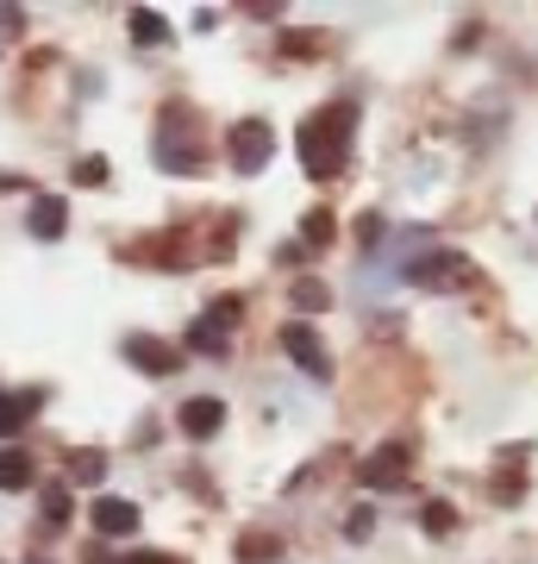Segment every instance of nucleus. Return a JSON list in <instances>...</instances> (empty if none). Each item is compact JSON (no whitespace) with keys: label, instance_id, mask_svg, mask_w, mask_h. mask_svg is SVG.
<instances>
[{"label":"nucleus","instance_id":"f257e3e1","mask_svg":"<svg viewBox=\"0 0 538 564\" xmlns=\"http://www.w3.org/2000/svg\"><path fill=\"white\" fill-rule=\"evenodd\" d=\"M351 126H358V107L351 101H332V107H319V113H307L300 120V163H307V176H339L344 158H351Z\"/></svg>","mask_w":538,"mask_h":564},{"label":"nucleus","instance_id":"f03ea898","mask_svg":"<svg viewBox=\"0 0 538 564\" xmlns=\"http://www.w3.org/2000/svg\"><path fill=\"white\" fill-rule=\"evenodd\" d=\"M407 276L419 282V289H432V295H451V289H470V282H482L476 258L470 251H426V258H414V270Z\"/></svg>","mask_w":538,"mask_h":564},{"label":"nucleus","instance_id":"7ed1b4c3","mask_svg":"<svg viewBox=\"0 0 538 564\" xmlns=\"http://www.w3.org/2000/svg\"><path fill=\"white\" fill-rule=\"evenodd\" d=\"M226 158H232L239 176H257V170H270V158H276V132L263 120H239L226 132Z\"/></svg>","mask_w":538,"mask_h":564},{"label":"nucleus","instance_id":"20e7f679","mask_svg":"<svg viewBox=\"0 0 538 564\" xmlns=\"http://www.w3.org/2000/svg\"><path fill=\"white\" fill-rule=\"evenodd\" d=\"M407 470H414V440H388V445H376V452L358 464V484H370V489H407Z\"/></svg>","mask_w":538,"mask_h":564},{"label":"nucleus","instance_id":"39448f33","mask_svg":"<svg viewBox=\"0 0 538 564\" xmlns=\"http://www.w3.org/2000/svg\"><path fill=\"white\" fill-rule=\"evenodd\" d=\"M282 351H288V358H295L300 370L314 377V383H326V377H332V351H326V339H319L307 321H288V326H282Z\"/></svg>","mask_w":538,"mask_h":564},{"label":"nucleus","instance_id":"423d86ee","mask_svg":"<svg viewBox=\"0 0 538 564\" xmlns=\"http://www.w3.org/2000/svg\"><path fill=\"white\" fill-rule=\"evenodd\" d=\"M232 321H239V302L207 307V314L188 326V351H200V358H226V345H232Z\"/></svg>","mask_w":538,"mask_h":564},{"label":"nucleus","instance_id":"0eeeda50","mask_svg":"<svg viewBox=\"0 0 538 564\" xmlns=\"http://www.w3.org/2000/svg\"><path fill=\"white\" fill-rule=\"evenodd\" d=\"M125 364H132V370H144V377H169L182 358L163 339H151V333H125Z\"/></svg>","mask_w":538,"mask_h":564},{"label":"nucleus","instance_id":"6e6552de","mask_svg":"<svg viewBox=\"0 0 538 564\" xmlns=\"http://www.w3.org/2000/svg\"><path fill=\"white\" fill-rule=\"evenodd\" d=\"M176 426L188 433V440H213V433L226 426V402L220 395H195V402H182Z\"/></svg>","mask_w":538,"mask_h":564},{"label":"nucleus","instance_id":"1a4fd4ad","mask_svg":"<svg viewBox=\"0 0 538 564\" xmlns=\"http://www.w3.org/2000/svg\"><path fill=\"white\" fill-rule=\"evenodd\" d=\"M88 521H95L100 540H125V533H139V508L125 502V496H100Z\"/></svg>","mask_w":538,"mask_h":564},{"label":"nucleus","instance_id":"9d476101","mask_svg":"<svg viewBox=\"0 0 538 564\" xmlns=\"http://www.w3.org/2000/svg\"><path fill=\"white\" fill-rule=\"evenodd\" d=\"M157 163L163 170H207V144H195V132H163Z\"/></svg>","mask_w":538,"mask_h":564},{"label":"nucleus","instance_id":"9b49d317","mask_svg":"<svg viewBox=\"0 0 538 564\" xmlns=\"http://www.w3.org/2000/svg\"><path fill=\"white\" fill-rule=\"evenodd\" d=\"M63 226H69V202H63V195H39V202H32V220H25V232H32V239H63Z\"/></svg>","mask_w":538,"mask_h":564},{"label":"nucleus","instance_id":"f8f14e48","mask_svg":"<svg viewBox=\"0 0 538 564\" xmlns=\"http://www.w3.org/2000/svg\"><path fill=\"white\" fill-rule=\"evenodd\" d=\"M69 521H76V496H69V484H44L39 489V527L44 533H63Z\"/></svg>","mask_w":538,"mask_h":564},{"label":"nucleus","instance_id":"ddd939ff","mask_svg":"<svg viewBox=\"0 0 538 564\" xmlns=\"http://www.w3.org/2000/svg\"><path fill=\"white\" fill-rule=\"evenodd\" d=\"M39 408H44V389H25V395H0V440H7V433H20V426L32 421Z\"/></svg>","mask_w":538,"mask_h":564},{"label":"nucleus","instance_id":"4468645a","mask_svg":"<svg viewBox=\"0 0 538 564\" xmlns=\"http://www.w3.org/2000/svg\"><path fill=\"white\" fill-rule=\"evenodd\" d=\"M100 477H107V452H95V445L69 452V464H63V484H100Z\"/></svg>","mask_w":538,"mask_h":564},{"label":"nucleus","instance_id":"2eb2a0df","mask_svg":"<svg viewBox=\"0 0 538 564\" xmlns=\"http://www.w3.org/2000/svg\"><path fill=\"white\" fill-rule=\"evenodd\" d=\"M276 558H282V540H276V533H263V527L239 533V564H276Z\"/></svg>","mask_w":538,"mask_h":564},{"label":"nucleus","instance_id":"dca6fc26","mask_svg":"<svg viewBox=\"0 0 538 564\" xmlns=\"http://www.w3.org/2000/svg\"><path fill=\"white\" fill-rule=\"evenodd\" d=\"M288 302H295V314H326V307H332V289L314 282V276H300L295 289H288Z\"/></svg>","mask_w":538,"mask_h":564},{"label":"nucleus","instance_id":"f3484780","mask_svg":"<svg viewBox=\"0 0 538 564\" xmlns=\"http://www.w3.org/2000/svg\"><path fill=\"white\" fill-rule=\"evenodd\" d=\"M25 484H32V452L7 445V452H0V489H25Z\"/></svg>","mask_w":538,"mask_h":564},{"label":"nucleus","instance_id":"a211bd4d","mask_svg":"<svg viewBox=\"0 0 538 564\" xmlns=\"http://www.w3.org/2000/svg\"><path fill=\"white\" fill-rule=\"evenodd\" d=\"M332 232H339V220H332L326 207H314V214L300 220V245H314V251H326V245H332Z\"/></svg>","mask_w":538,"mask_h":564},{"label":"nucleus","instance_id":"6ab92c4d","mask_svg":"<svg viewBox=\"0 0 538 564\" xmlns=\"http://www.w3.org/2000/svg\"><path fill=\"white\" fill-rule=\"evenodd\" d=\"M125 25H132V39H139V44H163V39H169L163 13H151V7H132V20H125Z\"/></svg>","mask_w":538,"mask_h":564},{"label":"nucleus","instance_id":"aec40b11","mask_svg":"<svg viewBox=\"0 0 538 564\" xmlns=\"http://www.w3.org/2000/svg\"><path fill=\"white\" fill-rule=\"evenodd\" d=\"M125 258H144V263H188V245H182V239H157V245H132Z\"/></svg>","mask_w":538,"mask_h":564},{"label":"nucleus","instance_id":"412c9836","mask_svg":"<svg viewBox=\"0 0 538 564\" xmlns=\"http://www.w3.org/2000/svg\"><path fill=\"white\" fill-rule=\"evenodd\" d=\"M426 527H432L439 540H444V533H458V508H451V502H426Z\"/></svg>","mask_w":538,"mask_h":564},{"label":"nucleus","instance_id":"4be33fe9","mask_svg":"<svg viewBox=\"0 0 538 564\" xmlns=\"http://www.w3.org/2000/svg\"><path fill=\"white\" fill-rule=\"evenodd\" d=\"M370 533H376V508H351V521H344V540H370Z\"/></svg>","mask_w":538,"mask_h":564},{"label":"nucleus","instance_id":"5701e85b","mask_svg":"<svg viewBox=\"0 0 538 564\" xmlns=\"http://www.w3.org/2000/svg\"><path fill=\"white\" fill-rule=\"evenodd\" d=\"M76 182H81V188H107V158H81L76 163Z\"/></svg>","mask_w":538,"mask_h":564},{"label":"nucleus","instance_id":"b1692460","mask_svg":"<svg viewBox=\"0 0 538 564\" xmlns=\"http://www.w3.org/2000/svg\"><path fill=\"white\" fill-rule=\"evenodd\" d=\"M282 51H288V57H319V39H314V32H288Z\"/></svg>","mask_w":538,"mask_h":564},{"label":"nucleus","instance_id":"393cba45","mask_svg":"<svg viewBox=\"0 0 538 564\" xmlns=\"http://www.w3.org/2000/svg\"><path fill=\"white\" fill-rule=\"evenodd\" d=\"M358 239H363V251H370V245H382V214H363V220H358Z\"/></svg>","mask_w":538,"mask_h":564},{"label":"nucleus","instance_id":"a878e982","mask_svg":"<svg viewBox=\"0 0 538 564\" xmlns=\"http://www.w3.org/2000/svg\"><path fill=\"white\" fill-rule=\"evenodd\" d=\"M125 564H182V558H163V552H139V558H125Z\"/></svg>","mask_w":538,"mask_h":564},{"label":"nucleus","instance_id":"bb28decb","mask_svg":"<svg viewBox=\"0 0 538 564\" xmlns=\"http://www.w3.org/2000/svg\"><path fill=\"white\" fill-rule=\"evenodd\" d=\"M25 176H0V195H13V188H20Z\"/></svg>","mask_w":538,"mask_h":564}]
</instances>
